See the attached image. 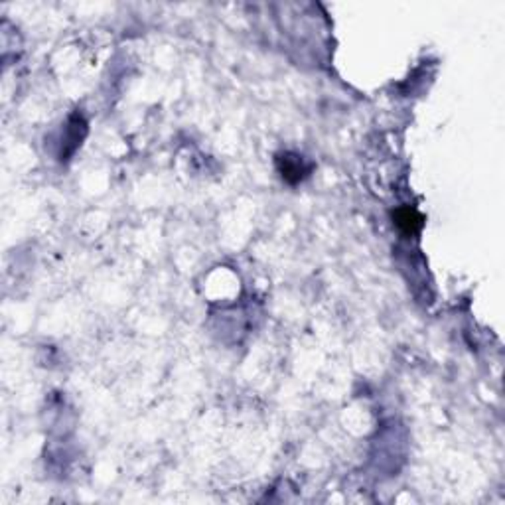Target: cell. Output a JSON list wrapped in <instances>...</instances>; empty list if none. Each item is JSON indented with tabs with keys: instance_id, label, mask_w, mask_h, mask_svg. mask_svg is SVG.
<instances>
[{
	"instance_id": "cell-1",
	"label": "cell",
	"mask_w": 505,
	"mask_h": 505,
	"mask_svg": "<svg viewBox=\"0 0 505 505\" xmlns=\"http://www.w3.org/2000/svg\"><path fill=\"white\" fill-rule=\"evenodd\" d=\"M277 166H279L282 180H286L288 184H298L308 174V168L304 166L302 156L298 155H288V152L281 155L277 158Z\"/></svg>"
},
{
	"instance_id": "cell-2",
	"label": "cell",
	"mask_w": 505,
	"mask_h": 505,
	"mask_svg": "<svg viewBox=\"0 0 505 505\" xmlns=\"http://www.w3.org/2000/svg\"><path fill=\"white\" fill-rule=\"evenodd\" d=\"M395 219H397V225L405 231V233H417L419 229H421L422 225V219L421 215L417 213V211L413 210H401L397 211V215H395Z\"/></svg>"
}]
</instances>
